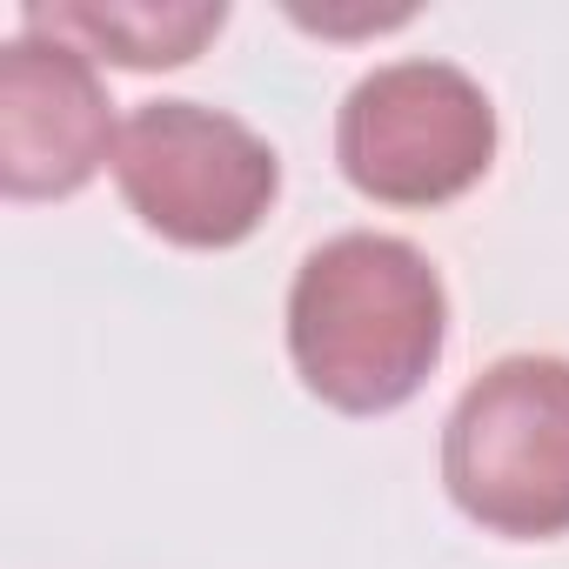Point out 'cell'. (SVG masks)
<instances>
[{"mask_svg": "<svg viewBox=\"0 0 569 569\" xmlns=\"http://www.w3.org/2000/svg\"><path fill=\"white\" fill-rule=\"evenodd\" d=\"M442 342L449 289L402 234H329L289 281V362L302 389L342 416L402 409L442 362Z\"/></svg>", "mask_w": 569, "mask_h": 569, "instance_id": "cell-1", "label": "cell"}, {"mask_svg": "<svg viewBox=\"0 0 569 569\" xmlns=\"http://www.w3.org/2000/svg\"><path fill=\"white\" fill-rule=\"evenodd\" d=\"M449 502L509 542L569 536V362L502 356L442 422Z\"/></svg>", "mask_w": 569, "mask_h": 569, "instance_id": "cell-2", "label": "cell"}, {"mask_svg": "<svg viewBox=\"0 0 569 569\" xmlns=\"http://www.w3.org/2000/svg\"><path fill=\"white\" fill-rule=\"evenodd\" d=\"M336 161L382 208H442L496 161V108L482 81L436 54L369 68L336 114Z\"/></svg>", "mask_w": 569, "mask_h": 569, "instance_id": "cell-3", "label": "cell"}, {"mask_svg": "<svg viewBox=\"0 0 569 569\" xmlns=\"http://www.w3.org/2000/svg\"><path fill=\"white\" fill-rule=\"evenodd\" d=\"M121 201L174 248H234L248 241L274 194L281 161L274 148L228 108L208 101H141L114 141Z\"/></svg>", "mask_w": 569, "mask_h": 569, "instance_id": "cell-4", "label": "cell"}, {"mask_svg": "<svg viewBox=\"0 0 569 569\" xmlns=\"http://www.w3.org/2000/svg\"><path fill=\"white\" fill-rule=\"evenodd\" d=\"M114 101L94 54L68 34L21 28L0 48V188L8 201H68L114 168Z\"/></svg>", "mask_w": 569, "mask_h": 569, "instance_id": "cell-5", "label": "cell"}, {"mask_svg": "<svg viewBox=\"0 0 569 569\" xmlns=\"http://www.w3.org/2000/svg\"><path fill=\"white\" fill-rule=\"evenodd\" d=\"M21 28L68 34L114 68H188L228 28V8L221 0H54V8L34 0Z\"/></svg>", "mask_w": 569, "mask_h": 569, "instance_id": "cell-6", "label": "cell"}]
</instances>
